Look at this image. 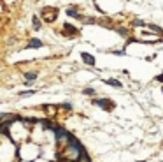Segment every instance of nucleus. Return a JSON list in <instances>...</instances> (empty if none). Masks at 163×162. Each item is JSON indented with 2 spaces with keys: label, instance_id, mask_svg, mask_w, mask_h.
I'll list each match as a JSON object with an SVG mask.
<instances>
[{
  "label": "nucleus",
  "instance_id": "1a4fd4ad",
  "mask_svg": "<svg viewBox=\"0 0 163 162\" xmlns=\"http://www.w3.org/2000/svg\"><path fill=\"white\" fill-rule=\"evenodd\" d=\"M34 25H35V28H39V27H40V21H39V18H34Z\"/></svg>",
  "mask_w": 163,
  "mask_h": 162
},
{
  "label": "nucleus",
  "instance_id": "423d86ee",
  "mask_svg": "<svg viewBox=\"0 0 163 162\" xmlns=\"http://www.w3.org/2000/svg\"><path fill=\"white\" fill-rule=\"evenodd\" d=\"M107 83H109V85H112V86H116V88H119V86H121V83H119L118 79H107Z\"/></svg>",
  "mask_w": 163,
  "mask_h": 162
},
{
  "label": "nucleus",
  "instance_id": "39448f33",
  "mask_svg": "<svg viewBox=\"0 0 163 162\" xmlns=\"http://www.w3.org/2000/svg\"><path fill=\"white\" fill-rule=\"evenodd\" d=\"M25 78H26V81H34V79L37 78V72H26Z\"/></svg>",
  "mask_w": 163,
  "mask_h": 162
},
{
  "label": "nucleus",
  "instance_id": "6e6552de",
  "mask_svg": "<svg viewBox=\"0 0 163 162\" xmlns=\"http://www.w3.org/2000/svg\"><path fill=\"white\" fill-rule=\"evenodd\" d=\"M84 94H86V95H93V94H95V90H93V88H86V90H84Z\"/></svg>",
  "mask_w": 163,
  "mask_h": 162
},
{
  "label": "nucleus",
  "instance_id": "9d476101",
  "mask_svg": "<svg viewBox=\"0 0 163 162\" xmlns=\"http://www.w3.org/2000/svg\"><path fill=\"white\" fill-rule=\"evenodd\" d=\"M68 14H70V16H72V18H81V16H79L77 13H74V11H68Z\"/></svg>",
  "mask_w": 163,
  "mask_h": 162
},
{
  "label": "nucleus",
  "instance_id": "20e7f679",
  "mask_svg": "<svg viewBox=\"0 0 163 162\" xmlns=\"http://www.w3.org/2000/svg\"><path fill=\"white\" fill-rule=\"evenodd\" d=\"M28 46H30V48H40V46H42V42H40L39 39H34V40H30Z\"/></svg>",
  "mask_w": 163,
  "mask_h": 162
},
{
  "label": "nucleus",
  "instance_id": "f257e3e1",
  "mask_svg": "<svg viewBox=\"0 0 163 162\" xmlns=\"http://www.w3.org/2000/svg\"><path fill=\"white\" fill-rule=\"evenodd\" d=\"M55 134H56V141H58V143H65V146L74 139V136H72V134L67 132L65 129H60V127H58V130H56Z\"/></svg>",
  "mask_w": 163,
  "mask_h": 162
},
{
  "label": "nucleus",
  "instance_id": "7ed1b4c3",
  "mask_svg": "<svg viewBox=\"0 0 163 162\" xmlns=\"http://www.w3.org/2000/svg\"><path fill=\"white\" fill-rule=\"evenodd\" d=\"M83 58H84V62H86V64H89V65H93V64H95V58L91 56V55H88V53H83Z\"/></svg>",
  "mask_w": 163,
  "mask_h": 162
},
{
  "label": "nucleus",
  "instance_id": "f03ea898",
  "mask_svg": "<svg viewBox=\"0 0 163 162\" xmlns=\"http://www.w3.org/2000/svg\"><path fill=\"white\" fill-rule=\"evenodd\" d=\"M95 102H97L98 106H102V108H105V109H110V108H112V104L107 102V99H98V100H95Z\"/></svg>",
  "mask_w": 163,
  "mask_h": 162
},
{
  "label": "nucleus",
  "instance_id": "0eeeda50",
  "mask_svg": "<svg viewBox=\"0 0 163 162\" xmlns=\"http://www.w3.org/2000/svg\"><path fill=\"white\" fill-rule=\"evenodd\" d=\"M77 162H91V160H89V157H88L86 153H83V157H81V159H79Z\"/></svg>",
  "mask_w": 163,
  "mask_h": 162
}]
</instances>
